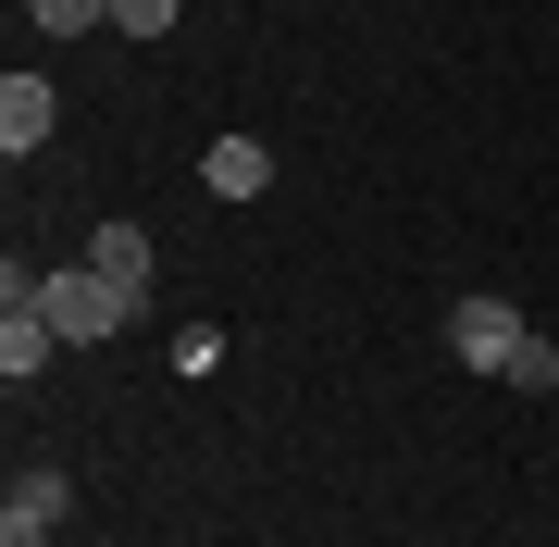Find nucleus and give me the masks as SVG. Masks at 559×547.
Wrapping results in <instances>:
<instances>
[{
	"instance_id": "obj_5",
	"label": "nucleus",
	"mask_w": 559,
	"mask_h": 547,
	"mask_svg": "<svg viewBox=\"0 0 559 547\" xmlns=\"http://www.w3.org/2000/svg\"><path fill=\"white\" fill-rule=\"evenodd\" d=\"M200 187H212V200H261V187H274V150H261V138H212Z\"/></svg>"
},
{
	"instance_id": "obj_3",
	"label": "nucleus",
	"mask_w": 559,
	"mask_h": 547,
	"mask_svg": "<svg viewBox=\"0 0 559 547\" xmlns=\"http://www.w3.org/2000/svg\"><path fill=\"white\" fill-rule=\"evenodd\" d=\"M50 124H62V100H50V75H0V150H13V163H25V150L50 138Z\"/></svg>"
},
{
	"instance_id": "obj_6",
	"label": "nucleus",
	"mask_w": 559,
	"mask_h": 547,
	"mask_svg": "<svg viewBox=\"0 0 559 547\" xmlns=\"http://www.w3.org/2000/svg\"><path fill=\"white\" fill-rule=\"evenodd\" d=\"M87 262H100V274L124 286V299H150V224H124V212H112L100 237H87Z\"/></svg>"
},
{
	"instance_id": "obj_2",
	"label": "nucleus",
	"mask_w": 559,
	"mask_h": 547,
	"mask_svg": "<svg viewBox=\"0 0 559 547\" xmlns=\"http://www.w3.org/2000/svg\"><path fill=\"white\" fill-rule=\"evenodd\" d=\"M522 336H535V324H522L510 299H485V286H473V299H448V348H460L473 373H510V361H522Z\"/></svg>"
},
{
	"instance_id": "obj_7",
	"label": "nucleus",
	"mask_w": 559,
	"mask_h": 547,
	"mask_svg": "<svg viewBox=\"0 0 559 547\" xmlns=\"http://www.w3.org/2000/svg\"><path fill=\"white\" fill-rule=\"evenodd\" d=\"M50 348H62V336H50V311H0V373H13V385H38V373H50Z\"/></svg>"
},
{
	"instance_id": "obj_1",
	"label": "nucleus",
	"mask_w": 559,
	"mask_h": 547,
	"mask_svg": "<svg viewBox=\"0 0 559 547\" xmlns=\"http://www.w3.org/2000/svg\"><path fill=\"white\" fill-rule=\"evenodd\" d=\"M38 311H50V336H62V348H100V336H112L138 299H124L100 262H75V274H38Z\"/></svg>"
},
{
	"instance_id": "obj_8",
	"label": "nucleus",
	"mask_w": 559,
	"mask_h": 547,
	"mask_svg": "<svg viewBox=\"0 0 559 547\" xmlns=\"http://www.w3.org/2000/svg\"><path fill=\"white\" fill-rule=\"evenodd\" d=\"M25 13H38L50 38H87V25H112V0H25Z\"/></svg>"
},
{
	"instance_id": "obj_9",
	"label": "nucleus",
	"mask_w": 559,
	"mask_h": 547,
	"mask_svg": "<svg viewBox=\"0 0 559 547\" xmlns=\"http://www.w3.org/2000/svg\"><path fill=\"white\" fill-rule=\"evenodd\" d=\"M510 385H522V399H547V385H559V348H547V336H522V361H510Z\"/></svg>"
},
{
	"instance_id": "obj_4",
	"label": "nucleus",
	"mask_w": 559,
	"mask_h": 547,
	"mask_svg": "<svg viewBox=\"0 0 559 547\" xmlns=\"http://www.w3.org/2000/svg\"><path fill=\"white\" fill-rule=\"evenodd\" d=\"M62 498H75V486H62V473H25V486H13V510H0V547H50Z\"/></svg>"
},
{
	"instance_id": "obj_10",
	"label": "nucleus",
	"mask_w": 559,
	"mask_h": 547,
	"mask_svg": "<svg viewBox=\"0 0 559 547\" xmlns=\"http://www.w3.org/2000/svg\"><path fill=\"white\" fill-rule=\"evenodd\" d=\"M112 25L124 38H175V0H112Z\"/></svg>"
}]
</instances>
